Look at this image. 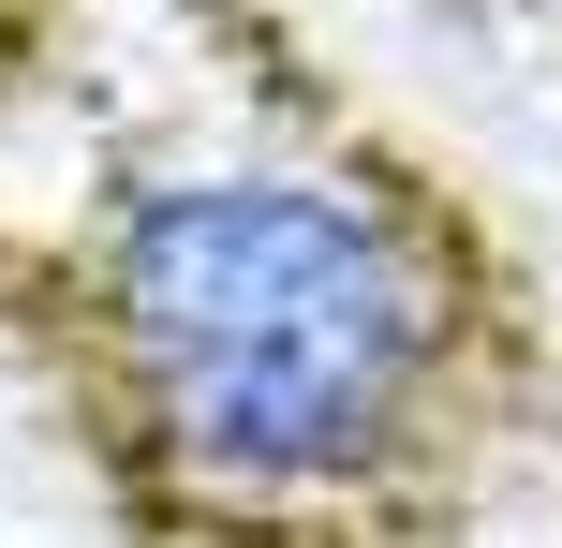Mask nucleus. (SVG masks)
<instances>
[{"instance_id": "1", "label": "nucleus", "mask_w": 562, "mask_h": 548, "mask_svg": "<svg viewBox=\"0 0 562 548\" xmlns=\"http://www.w3.org/2000/svg\"><path fill=\"white\" fill-rule=\"evenodd\" d=\"M104 342L134 415L223 490H340L429 401V267L400 223L296 164L148 178L104 237Z\"/></svg>"}]
</instances>
